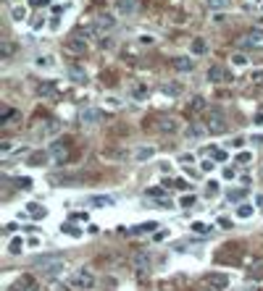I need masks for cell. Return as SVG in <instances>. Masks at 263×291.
I'll use <instances>...</instances> for the list:
<instances>
[{
    "mask_svg": "<svg viewBox=\"0 0 263 291\" xmlns=\"http://www.w3.org/2000/svg\"><path fill=\"white\" fill-rule=\"evenodd\" d=\"M32 184H35V181H32L29 176H21V178H16V186H18V189H24V192H29V189H32Z\"/></svg>",
    "mask_w": 263,
    "mask_h": 291,
    "instance_id": "cell-31",
    "label": "cell"
},
{
    "mask_svg": "<svg viewBox=\"0 0 263 291\" xmlns=\"http://www.w3.org/2000/svg\"><path fill=\"white\" fill-rule=\"evenodd\" d=\"M203 134V129L200 126H190V131H187V137H192V139H197Z\"/></svg>",
    "mask_w": 263,
    "mask_h": 291,
    "instance_id": "cell-40",
    "label": "cell"
},
{
    "mask_svg": "<svg viewBox=\"0 0 263 291\" xmlns=\"http://www.w3.org/2000/svg\"><path fill=\"white\" fill-rule=\"evenodd\" d=\"M240 45H242V48H247V50H263V29L247 32V34L240 40Z\"/></svg>",
    "mask_w": 263,
    "mask_h": 291,
    "instance_id": "cell-7",
    "label": "cell"
},
{
    "mask_svg": "<svg viewBox=\"0 0 263 291\" xmlns=\"http://www.w3.org/2000/svg\"><path fill=\"white\" fill-rule=\"evenodd\" d=\"M205 3H208L210 8H224V5H227V0H205Z\"/></svg>",
    "mask_w": 263,
    "mask_h": 291,
    "instance_id": "cell-41",
    "label": "cell"
},
{
    "mask_svg": "<svg viewBox=\"0 0 263 291\" xmlns=\"http://www.w3.org/2000/svg\"><path fill=\"white\" fill-rule=\"evenodd\" d=\"M50 163V152H32L29 155V165H45Z\"/></svg>",
    "mask_w": 263,
    "mask_h": 291,
    "instance_id": "cell-20",
    "label": "cell"
},
{
    "mask_svg": "<svg viewBox=\"0 0 263 291\" xmlns=\"http://www.w3.org/2000/svg\"><path fill=\"white\" fill-rule=\"evenodd\" d=\"M250 160H253V155H250V152H240V155H237V163H242V165H247Z\"/></svg>",
    "mask_w": 263,
    "mask_h": 291,
    "instance_id": "cell-36",
    "label": "cell"
},
{
    "mask_svg": "<svg viewBox=\"0 0 263 291\" xmlns=\"http://www.w3.org/2000/svg\"><path fill=\"white\" fill-rule=\"evenodd\" d=\"M245 189H229V194H227V199L229 202H242V199H245Z\"/></svg>",
    "mask_w": 263,
    "mask_h": 291,
    "instance_id": "cell-26",
    "label": "cell"
},
{
    "mask_svg": "<svg viewBox=\"0 0 263 291\" xmlns=\"http://www.w3.org/2000/svg\"><path fill=\"white\" fill-rule=\"evenodd\" d=\"M210 155H213V160H227V152H224V150H213Z\"/></svg>",
    "mask_w": 263,
    "mask_h": 291,
    "instance_id": "cell-42",
    "label": "cell"
},
{
    "mask_svg": "<svg viewBox=\"0 0 263 291\" xmlns=\"http://www.w3.org/2000/svg\"><path fill=\"white\" fill-rule=\"evenodd\" d=\"M134 97H137V100H145V89H134Z\"/></svg>",
    "mask_w": 263,
    "mask_h": 291,
    "instance_id": "cell-48",
    "label": "cell"
},
{
    "mask_svg": "<svg viewBox=\"0 0 263 291\" xmlns=\"http://www.w3.org/2000/svg\"><path fill=\"white\" fill-rule=\"evenodd\" d=\"M208 81L210 84H224V81H232V76H229V71L224 68V66H210L208 68Z\"/></svg>",
    "mask_w": 263,
    "mask_h": 291,
    "instance_id": "cell-9",
    "label": "cell"
},
{
    "mask_svg": "<svg viewBox=\"0 0 263 291\" xmlns=\"http://www.w3.org/2000/svg\"><path fill=\"white\" fill-rule=\"evenodd\" d=\"M158 226H161V223H156V221H147V223H140V226H134V228H129V231H126V234H129V236L156 234V231H158Z\"/></svg>",
    "mask_w": 263,
    "mask_h": 291,
    "instance_id": "cell-10",
    "label": "cell"
},
{
    "mask_svg": "<svg viewBox=\"0 0 263 291\" xmlns=\"http://www.w3.org/2000/svg\"><path fill=\"white\" fill-rule=\"evenodd\" d=\"M87 205H92V208H111V205H113V197H105V194H95V197L87 199Z\"/></svg>",
    "mask_w": 263,
    "mask_h": 291,
    "instance_id": "cell-15",
    "label": "cell"
},
{
    "mask_svg": "<svg viewBox=\"0 0 263 291\" xmlns=\"http://www.w3.org/2000/svg\"><path fill=\"white\" fill-rule=\"evenodd\" d=\"M227 129H229L227 113H224L221 108H210V111L205 113V131L208 134H224Z\"/></svg>",
    "mask_w": 263,
    "mask_h": 291,
    "instance_id": "cell-2",
    "label": "cell"
},
{
    "mask_svg": "<svg viewBox=\"0 0 263 291\" xmlns=\"http://www.w3.org/2000/svg\"><path fill=\"white\" fill-rule=\"evenodd\" d=\"M11 291H32V278L29 275H21L14 286H11Z\"/></svg>",
    "mask_w": 263,
    "mask_h": 291,
    "instance_id": "cell-21",
    "label": "cell"
},
{
    "mask_svg": "<svg viewBox=\"0 0 263 291\" xmlns=\"http://www.w3.org/2000/svg\"><path fill=\"white\" fill-rule=\"evenodd\" d=\"M261 176H263V168H261Z\"/></svg>",
    "mask_w": 263,
    "mask_h": 291,
    "instance_id": "cell-54",
    "label": "cell"
},
{
    "mask_svg": "<svg viewBox=\"0 0 263 291\" xmlns=\"http://www.w3.org/2000/svg\"><path fill=\"white\" fill-rule=\"evenodd\" d=\"M213 165H216V163H210V160H205V163H203L200 168H203V171H213Z\"/></svg>",
    "mask_w": 263,
    "mask_h": 291,
    "instance_id": "cell-47",
    "label": "cell"
},
{
    "mask_svg": "<svg viewBox=\"0 0 263 291\" xmlns=\"http://www.w3.org/2000/svg\"><path fill=\"white\" fill-rule=\"evenodd\" d=\"M247 291H258V289H247Z\"/></svg>",
    "mask_w": 263,
    "mask_h": 291,
    "instance_id": "cell-53",
    "label": "cell"
},
{
    "mask_svg": "<svg viewBox=\"0 0 263 291\" xmlns=\"http://www.w3.org/2000/svg\"><path fill=\"white\" fill-rule=\"evenodd\" d=\"M100 121H103V113H100V111H95V108H87V111H82V124L95 126V124H100Z\"/></svg>",
    "mask_w": 263,
    "mask_h": 291,
    "instance_id": "cell-13",
    "label": "cell"
},
{
    "mask_svg": "<svg viewBox=\"0 0 263 291\" xmlns=\"http://www.w3.org/2000/svg\"><path fill=\"white\" fill-rule=\"evenodd\" d=\"M234 58V66H247V58L242 55V53H237V55H232Z\"/></svg>",
    "mask_w": 263,
    "mask_h": 291,
    "instance_id": "cell-39",
    "label": "cell"
},
{
    "mask_svg": "<svg viewBox=\"0 0 263 291\" xmlns=\"http://www.w3.org/2000/svg\"><path fill=\"white\" fill-rule=\"evenodd\" d=\"M113 27H116V18L111 14H100L92 24V34H105V32H111Z\"/></svg>",
    "mask_w": 263,
    "mask_h": 291,
    "instance_id": "cell-8",
    "label": "cell"
},
{
    "mask_svg": "<svg viewBox=\"0 0 263 291\" xmlns=\"http://www.w3.org/2000/svg\"><path fill=\"white\" fill-rule=\"evenodd\" d=\"M71 286L74 289H82V291H87V289H92L95 286V275L89 273V270H76V273L71 275Z\"/></svg>",
    "mask_w": 263,
    "mask_h": 291,
    "instance_id": "cell-5",
    "label": "cell"
},
{
    "mask_svg": "<svg viewBox=\"0 0 263 291\" xmlns=\"http://www.w3.org/2000/svg\"><path fill=\"white\" fill-rule=\"evenodd\" d=\"M132 265H134L137 270H147V268H150V255H147V252H134Z\"/></svg>",
    "mask_w": 263,
    "mask_h": 291,
    "instance_id": "cell-14",
    "label": "cell"
},
{
    "mask_svg": "<svg viewBox=\"0 0 263 291\" xmlns=\"http://www.w3.org/2000/svg\"><path fill=\"white\" fill-rule=\"evenodd\" d=\"M200 111H205V100H203V97H192L190 105H187V113L195 115V113H200Z\"/></svg>",
    "mask_w": 263,
    "mask_h": 291,
    "instance_id": "cell-19",
    "label": "cell"
},
{
    "mask_svg": "<svg viewBox=\"0 0 263 291\" xmlns=\"http://www.w3.org/2000/svg\"><path fill=\"white\" fill-rule=\"evenodd\" d=\"M205 50H208L205 40H203V37H195V40H192V55H203Z\"/></svg>",
    "mask_w": 263,
    "mask_h": 291,
    "instance_id": "cell-22",
    "label": "cell"
},
{
    "mask_svg": "<svg viewBox=\"0 0 263 291\" xmlns=\"http://www.w3.org/2000/svg\"><path fill=\"white\" fill-rule=\"evenodd\" d=\"M37 95H40V97H53L55 95V87L50 81H42L40 87H37Z\"/></svg>",
    "mask_w": 263,
    "mask_h": 291,
    "instance_id": "cell-23",
    "label": "cell"
},
{
    "mask_svg": "<svg viewBox=\"0 0 263 291\" xmlns=\"http://www.w3.org/2000/svg\"><path fill=\"white\" fill-rule=\"evenodd\" d=\"M69 79L76 81V84H85L87 81V71L82 66H69Z\"/></svg>",
    "mask_w": 263,
    "mask_h": 291,
    "instance_id": "cell-17",
    "label": "cell"
},
{
    "mask_svg": "<svg viewBox=\"0 0 263 291\" xmlns=\"http://www.w3.org/2000/svg\"><path fill=\"white\" fill-rule=\"evenodd\" d=\"M174 186H176V189H187V181H184V178H176Z\"/></svg>",
    "mask_w": 263,
    "mask_h": 291,
    "instance_id": "cell-46",
    "label": "cell"
},
{
    "mask_svg": "<svg viewBox=\"0 0 263 291\" xmlns=\"http://www.w3.org/2000/svg\"><path fill=\"white\" fill-rule=\"evenodd\" d=\"M29 212H32L35 218H45V208H37L35 202H29Z\"/></svg>",
    "mask_w": 263,
    "mask_h": 291,
    "instance_id": "cell-34",
    "label": "cell"
},
{
    "mask_svg": "<svg viewBox=\"0 0 263 291\" xmlns=\"http://www.w3.org/2000/svg\"><path fill=\"white\" fill-rule=\"evenodd\" d=\"M247 275L253 278V281H261V278H263V257L253 260V265L247 268Z\"/></svg>",
    "mask_w": 263,
    "mask_h": 291,
    "instance_id": "cell-18",
    "label": "cell"
},
{
    "mask_svg": "<svg viewBox=\"0 0 263 291\" xmlns=\"http://www.w3.org/2000/svg\"><path fill=\"white\" fill-rule=\"evenodd\" d=\"M253 79H255V81H263V71H255V74H253Z\"/></svg>",
    "mask_w": 263,
    "mask_h": 291,
    "instance_id": "cell-49",
    "label": "cell"
},
{
    "mask_svg": "<svg viewBox=\"0 0 263 291\" xmlns=\"http://www.w3.org/2000/svg\"><path fill=\"white\" fill-rule=\"evenodd\" d=\"M0 55H3V58L11 55V45H8V42H3V50H0Z\"/></svg>",
    "mask_w": 263,
    "mask_h": 291,
    "instance_id": "cell-43",
    "label": "cell"
},
{
    "mask_svg": "<svg viewBox=\"0 0 263 291\" xmlns=\"http://www.w3.org/2000/svg\"><path fill=\"white\" fill-rule=\"evenodd\" d=\"M11 16H14V21H21V18L27 16V11H24V8H14V11H11Z\"/></svg>",
    "mask_w": 263,
    "mask_h": 291,
    "instance_id": "cell-38",
    "label": "cell"
},
{
    "mask_svg": "<svg viewBox=\"0 0 263 291\" xmlns=\"http://www.w3.org/2000/svg\"><path fill=\"white\" fill-rule=\"evenodd\" d=\"M158 131H176V121L174 118H161V124L156 126Z\"/></svg>",
    "mask_w": 263,
    "mask_h": 291,
    "instance_id": "cell-24",
    "label": "cell"
},
{
    "mask_svg": "<svg viewBox=\"0 0 263 291\" xmlns=\"http://www.w3.org/2000/svg\"><path fill=\"white\" fill-rule=\"evenodd\" d=\"M137 5H140V0H116V8H119V14H134L137 11Z\"/></svg>",
    "mask_w": 263,
    "mask_h": 291,
    "instance_id": "cell-16",
    "label": "cell"
},
{
    "mask_svg": "<svg viewBox=\"0 0 263 291\" xmlns=\"http://www.w3.org/2000/svg\"><path fill=\"white\" fill-rule=\"evenodd\" d=\"M61 234H69V236L79 239V236H82V231H79V228H74L71 223H63V226H61Z\"/></svg>",
    "mask_w": 263,
    "mask_h": 291,
    "instance_id": "cell-27",
    "label": "cell"
},
{
    "mask_svg": "<svg viewBox=\"0 0 263 291\" xmlns=\"http://www.w3.org/2000/svg\"><path fill=\"white\" fill-rule=\"evenodd\" d=\"M63 50H66V53H74V55H85L87 53V40L82 34H71V37H66V42H63Z\"/></svg>",
    "mask_w": 263,
    "mask_h": 291,
    "instance_id": "cell-4",
    "label": "cell"
},
{
    "mask_svg": "<svg viewBox=\"0 0 263 291\" xmlns=\"http://www.w3.org/2000/svg\"><path fill=\"white\" fill-rule=\"evenodd\" d=\"M219 226L221 228H232V221H229V218H219Z\"/></svg>",
    "mask_w": 263,
    "mask_h": 291,
    "instance_id": "cell-44",
    "label": "cell"
},
{
    "mask_svg": "<svg viewBox=\"0 0 263 291\" xmlns=\"http://www.w3.org/2000/svg\"><path fill=\"white\" fill-rule=\"evenodd\" d=\"M32 265H35L37 270H42V273H58V270H63V255H58V252H50V255H37L35 260H32Z\"/></svg>",
    "mask_w": 263,
    "mask_h": 291,
    "instance_id": "cell-1",
    "label": "cell"
},
{
    "mask_svg": "<svg viewBox=\"0 0 263 291\" xmlns=\"http://www.w3.org/2000/svg\"><path fill=\"white\" fill-rule=\"evenodd\" d=\"M190 228L195 231V234H210V231H213V226H208V223H203V221H195Z\"/></svg>",
    "mask_w": 263,
    "mask_h": 291,
    "instance_id": "cell-25",
    "label": "cell"
},
{
    "mask_svg": "<svg viewBox=\"0 0 263 291\" xmlns=\"http://www.w3.org/2000/svg\"><path fill=\"white\" fill-rule=\"evenodd\" d=\"M32 5H48V0H32Z\"/></svg>",
    "mask_w": 263,
    "mask_h": 291,
    "instance_id": "cell-50",
    "label": "cell"
},
{
    "mask_svg": "<svg viewBox=\"0 0 263 291\" xmlns=\"http://www.w3.org/2000/svg\"><path fill=\"white\" fill-rule=\"evenodd\" d=\"M216 194H219V181H208V186H205V197L213 199Z\"/></svg>",
    "mask_w": 263,
    "mask_h": 291,
    "instance_id": "cell-28",
    "label": "cell"
},
{
    "mask_svg": "<svg viewBox=\"0 0 263 291\" xmlns=\"http://www.w3.org/2000/svg\"><path fill=\"white\" fill-rule=\"evenodd\" d=\"M61 131V121H55V118H48L45 124L37 126V131H35V137L37 139H50V137H55V134Z\"/></svg>",
    "mask_w": 263,
    "mask_h": 291,
    "instance_id": "cell-6",
    "label": "cell"
},
{
    "mask_svg": "<svg viewBox=\"0 0 263 291\" xmlns=\"http://www.w3.org/2000/svg\"><path fill=\"white\" fill-rule=\"evenodd\" d=\"M195 194H187V197H182V208H192V205H195Z\"/></svg>",
    "mask_w": 263,
    "mask_h": 291,
    "instance_id": "cell-37",
    "label": "cell"
},
{
    "mask_svg": "<svg viewBox=\"0 0 263 291\" xmlns=\"http://www.w3.org/2000/svg\"><path fill=\"white\" fill-rule=\"evenodd\" d=\"M16 115H18V113L14 111V108H5L3 115H0V124H3V126H5V124H11V118H16Z\"/></svg>",
    "mask_w": 263,
    "mask_h": 291,
    "instance_id": "cell-30",
    "label": "cell"
},
{
    "mask_svg": "<svg viewBox=\"0 0 263 291\" xmlns=\"http://www.w3.org/2000/svg\"><path fill=\"white\" fill-rule=\"evenodd\" d=\"M255 202H258V208H263V194H258V197H255Z\"/></svg>",
    "mask_w": 263,
    "mask_h": 291,
    "instance_id": "cell-51",
    "label": "cell"
},
{
    "mask_svg": "<svg viewBox=\"0 0 263 291\" xmlns=\"http://www.w3.org/2000/svg\"><path fill=\"white\" fill-rule=\"evenodd\" d=\"M171 63H174V68L182 71V74H190V71L195 68V61H192V58H187V55H176Z\"/></svg>",
    "mask_w": 263,
    "mask_h": 291,
    "instance_id": "cell-11",
    "label": "cell"
},
{
    "mask_svg": "<svg viewBox=\"0 0 263 291\" xmlns=\"http://www.w3.org/2000/svg\"><path fill=\"white\" fill-rule=\"evenodd\" d=\"M255 3H261V0H255Z\"/></svg>",
    "mask_w": 263,
    "mask_h": 291,
    "instance_id": "cell-55",
    "label": "cell"
},
{
    "mask_svg": "<svg viewBox=\"0 0 263 291\" xmlns=\"http://www.w3.org/2000/svg\"><path fill=\"white\" fill-rule=\"evenodd\" d=\"M208 286H210V289H219V291L227 289V286H229V275H227V273H210V275H208Z\"/></svg>",
    "mask_w": 263,
    "mask_h": 291,
    "instance_id": "cell-12",
    "label": "cell"
},
{
    "mask_svg": "<svg viewBox=\"0 0 263 291\" xmlns=\"http://www.w3.org/2000/svg\"><path fill=\"white\" fill-rule=\"evenodd\" d=\"M253 215V205H240L237 208V218H250Z\"/></svg>",
    "mask_w": 263,
    "mask_h": 291,
    "instance_id": "cell-32",
    "label": "cell"
},
{
    "mask_svg": "<svg viewBox=\"0 0 263 291\" xmlns=\"http://www.w3.org/2000/svg\"><path fill=\"white\" fill-rule=\"evenodd\" d=\"M21 249H24V242H21V239H14V242H11V247H8L11 255H18Z\"/></svg>",
    "mask_w": 263,
    "mask_h": 291,
    "instance_id": "cell-33",
    "label": "cell"
},
{
    "mask_svg": "<svg viewBox=\"0 0 263 291\" xmlns=\"http://www.w3.org/2000/svg\"><path fill=\"white\" fill-rule=\"evenodd\" d=\"M11 150H14V139H5V142H0V152H3V155H8Z\"/></svg>",
    "mask_w": 263,
    "mask_h": 291,
    "instance_id": "cell-35",
    "label": "cell"
},
{
    "mask_svg": "<svg viewBox=\"0 0 263 291\" xmlns=\"http://www.w3.org/2000/svg\"><path fill=\"white\" fill-rule=\"evenodd\" d=\"M179 160H182V163H195V155H182V158H179Z\"/></svg>",
    "mask_w": 263,
    "mask_h": 291,
    "instance_id": "cell-45",
    "label": "cell"
},
{
    "mask_svg": "<svg viewBox=\"0 0 263 291\" xmlns=\"http://www.w3.org/2000/svg\"><path fill=\"white\" fill-rule=\"evenodd\" d=\"M205 291H219V289H205Z\"/></svg>",
    "mask_w": 263,
    "mask_h": 291,
    "instance_id": "cell-52",
    "label": "cell"
},
{
    "mask_svg": "<svg viewBox=\"0 0 263 291\" xmlns=\"http://www.w3.org/2000/svg\"><path fill=\"white\" fill-rule=\"evenodd\" d=\"M153 155H156V150H153V147H142V150H137V155H134V158H137V160H150Z\"/></svg>",
    "mask_w": 263,
    "mask_h": 291,
    "instance_id": "cell-29",
    "label": "cell"
},
{
    "mask_svg": "<svg viewBox=\"0 0 263 291\" xmlns=\"http://www.w3.org/2000/svg\"><path fill=\"white\" fill-rule=\"evenodd\" d=\"M48 152H50V163L63 165V163L69 160V152H71V139H58V142H53Z\"/></svg>",
    "mask_w": 263,
    "mask_h": 291,
    "instance_id": "cell-3",
    "label": "cell"
}]
</instances>
